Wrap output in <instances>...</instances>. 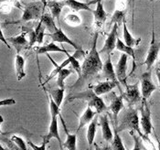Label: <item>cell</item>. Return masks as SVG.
<instances>
[{"label":"cell","mask_w":160,"mask_h":150,"mask_svg":"<svg viewBox=\"0 0 160 150\" xmlns=\"http://www.w3.org/2000/svg\"><path fill=\"white\" fill-rule=\"evenodd\" d=\"M16 100H14L12 98H8V99H4V100H0V107L1 106H10L16 104Z\"/></svg>","instance_id":"cell-41"},{"label":"cell","mask_w":160,"mask_h":150,"mask_svg":"<svg viewBox=\"0 0 160 150\" xmlns=\"http://www.w3.org/2000/svg\"><path fill=\"white\" fill-rule=\"evenodd\" d=\"M50 116H51V120H50L49 131H48L47 135L43 137V141H45L47 144H49L51 138H55L59 142L61 150H63V143H62V138L60 137L59 129H58V117H60V116H58V115H50Z\"/></svg>","instance_id":"cell-11"},{"label":"cell","mask_w":160,"mask_h":150,"mask_svg":"<svg viewBox=\"0 0 160 150\" xmlns=\"http://www.w3.org/2000/svg\"><path fill=\"white\" fill-rule=\"evenodd\" d=\"M28 145L32 148L33 150H46V146L48 145L45 141H43L42 142V144H41V146H37V145H35L34 143H32L30 140H28Z\"/></svg>","instance_id":"cell-39"},{"label":"cell","mask_w":160,"mask_h":150,"mask_svg":"<svg viewBox=\"0 0 160 150\" xmlns=\"http://www.w3.org/2000/svg\"><path fill=\"white\" fill-rule=\"evenodd\" d=\"M102 73L104 75V77L110 81L115 82H119V81L117 80V77L115 74V70L114 67L112 65L111 59V55H108L106 62H104L103 66H102Z\"/></svg>","instance_id":"cell-19"},{"label":"cell","mask_w":160,"mask_h":150,"mask_svg":"<svg viewBox=\"0 0 160 150\" xmlns=\"http://www.w3.org/2000/svg\"><path fill=\"white\" fill-rule=\"evenodd\" d=\"M63 3H64V6L70 8L73 11L84 10V11L92 13V9L90 8V6L87 3L80 2L78 0H63Z\"/></svg>","instance_id":"cell-21"},{"label":"cell","mask_w":160,"mask_h":150,"mask_svg":"<svg viewBox=\"0 0 160 150\" xmlns=\"http://www.w3.org/2000/svg\"><path fill=\"white\" fill-rule=\"evenodd\" d=\"M3 122H4V118H3L2 115H0V134H2V131H1V125L3 124Z\"/></svg>","instance_id":"cell-48"},{"label":"cell","mask_w":160,"mask_h":150,"mask_svg":"<svg viewBox=\"0 0 160 150\" xmlns=\"http://www.w3.org/2000/svg\"><path fill=\"white\" fill-rule=\"evenodd\" d=\"M155 138H156L157 143H158V150H160V140L158 139V138L157 137V135H155Z\"/></svg>","instance_id":"cell-47"},{"label":"cell","mask_w":160,"mask_h":150,"mask_svg":"<svg viewBox=\"0 0 160 150\" xmlns=\"http://www.w3.org/2000/svg\"><path fill=\"white\" fill-rule=\"evenodd\" d=\"M95 113H97V112H94V111L92 110V107L87 106L86 110L84 111V112L82 114V116H81L80 119H79V126H78V128H77L76 134H77L82 128H83L85 125H89V124L93 120V118H94V116H95Z\"/></svg>","instance_id":"cell-20"},{"label":"cell","mask_w":160,"mask_h":150,"mask_svg":"<svg viewBox=\"0 0 160 150\" xmlns=\"http://www.w3.org/2000/svg\"><path fill=\"white\" fill-rule=\"evenodd\" d=\"M113 129H114V132H113V139L112 141V150H126V148L123 146L122 138L120 137L119 133L116 131L115 128H113Z\"/></svg>","instance_id":"cell-31"},{"label":"cell","mask_w":160,"mask_h":150,"mask_svg":"<svg viewBox=\"0 0 160 150\" xmlns=\"http://www.w3.org/2000/svg\"><path fill=\"white\" fill-rule=\"evenodd\" d=\"M131 137L134 139V148L131 150H141V138L139 136H136V132L134 131H129Z\"/></svg>","instance_id":"cell-38"},{"label":"cell","mask_w":160,"mask_h":150,"mask_svg":"<svg viewBox=\"0 0 160 150\" xmlns=\"http://www.w3.org/2000/svg\"><path fill=\"white\" fill-rule=\"evenodd\" d=\"M87 150H90V148H87Z\"/></svg>","instance_id":"cell-52"},{"label":"cell","mask_w":160,"mask_h":150,"mask_svg":"<svg viewBox=\"0 0 160 150\" xmlns=\"http://www.w3.org/2000/svg\"><path fill=\"white\" fill-rule=\"evenodd\" d=\"M54 19L55 18L51 16V14L48 12L43 13L41 18H40V21L42 22V24L45 26V28L49 30L50 33H54L58 29Z\"/></svg>","instance_id":"cell-24"},{"label":"cell","mask_w":160,"mask_h":150,"mask_svg":"<svg viewBox=\"0 0 160 150\" xmlns=\"http://www.w3.org/2000/svg\"><path fill=\"white\" fill-rule=\"evenodd\" d=\"M156 73H157V77H158V83H159V90H160V69H157L156 71Z\"/></svg>","instance_id":"cell-45"},{"label":"cell","mask_w":160,"mask_h":150,"mask_svg":"<svg viewBox=\"0 0 160 150\" xmlns=\"http://www.w3.org/2000/svg\"><path fill=\"white\" fill-rule=\"evenodd\" d=\"M115 49L117 50H119V51H122L124 54H126V55H128V56H130V57H132L133 60H134V67H135L136 54H135V50H134V48L127 46V45H126L123 41H122L120 38H117Z\"/></svg>","instance_id":"cell-28"},{"label":"cell","mask_w":160,"mask_h":150,"mask_svg":"<svg viewBox=\"0 0 160 150\" xmlns=\"http://www.w3.org/2000/svg\"><path fill=\"white\" fill-rule=\"evenodd\" d=\"M64 92H65L64 88L58 87L57 89H53L49 91V95L52 97V99L56 102V104L60 107L62 105V101L64 98Z\"/></svg>","instance_id":"cell-30"},{"label":"cell","mask_w":160,"mask_h":150,"mask_svg":"<svg viewBox=\"0 0 160 150\" xmlns=\"http://www.w3.org/2000/svg\"><path fill=\"white\" fill-rule=\"evenodd\" d=\"M48 57H49V59L50 60V62H52L53 64H54V65H55V67H56V68H55V69H54V70L52 71V72H51V73L49 75L48 79H47V80L45 81V82H44V83H47V82H49V81H50V80H51L52 78H54L55 76H57V75H58V73H59V72H60L62 71V69H64V68H65V67H66L67 65L71 64V60H70V59H69L68 57H67V59H66V60H65V61H64V62H62L61 65H58L57 63L55 62H54V61H53V60L51 59V57H50L49 55H48Z\"/></svg>","instance_id":"cell-29"},{"label":"cell","mask_w":160,"mask_h":150,"mask_svg":"<svg viewBox=\"0 0 160 150\" xmlns=\"http://www.w3.org/2000/svg\"><path fill=\"white\" fill-rule=\"evenodd\" d=\"M15 66H16V73L18 81H21L26 76L25 72V59L19 54H17L15 60Z\"/></svg>","instance_id":"cell-26"},{"label":"cell","mask_w":160,"mask_h":150,"mask_svg":"<svg viewBox=\"0 0 160 150\" xmlns=\"http://www.w3.org/2000/svg\"><path fill=\"white\" fill-rule=\"evenodd\" d=\"M97 118H93V120L88 125V129H87V141H88V146L89 148L92 147V145L94 142L95 138V134L97 130Z\"/></svg>","instance_id":"cell-27"},{"label":"cell","mask_w":160,"mask_h":150,"mask_svg":"<svg viewBox=\"0 0 160 150\" xmlns=\"http://www.w3.org/2000/svg\"><path fill=\"white\" fill-rule=\"evenodd\" d=\"M116 86L119 87V82H112L110 80H107L105 82H100L96 85L91 86L90 88L93 91V92L95 94L100 96V95H102V94H105V93L112 92V90H113Z\"/></svg>","instance_id":"cell-15"},{"label":"cell","mask_w":160,"mask_h":150,"mask_svg":"<svg viewBox=\"0 0 160 150\" xmlns=\"http://www.w3.org/2000/svg\"><path fill=\"white\" fill-rule=\"evenodd\" d=\"M123 42L127 45V46H129V47H137L138 45H139V43L141 42V38H134L132 35H131V33L129 32V30H128V28H127V26H126V21L124 20L123 23Z\"/></svg>","instance_id":"cell-23"},{"label":"cell","mask_w":160,"mask_h":150,"mask_svg":"<svg viewBox=\"0 0 160 150\" xmlns=\"http://www.w3.org/2000/svg\"><path fill=\"white\" fill-rule=\"evenodd\" d=\"M124 15H125V12L123 11V10H119V9H117V10H115L114 13L112 14V19H111V25L112 24H117L118 26L122 25L123 23V21L125 20V18H124Z\"/></svg>","instance_id":"cell-32"},{"label":"cell","mask_w":160,"mask_h":150,"mask_svg":"<svg viewBox=\"0 0 160 150\" xmlns=\"http://www.w3.org/2000/svg\"><path fill=\"white\" fill-rule=\"evenodd\" d=\"M28 34H29V43H28V45H29V47H31L35 43H37V34H36V31L32 30V29L29 30Z\"/></svg>","instance_id":"cell-40"},{"label":"cell","mask_w":160,"mask_h":150,"mask_svg":"<svg viewBox=\"0 0 160 150\" xmlns=\"http://www.w3.org/2000/svg\"><path fill=\"white\" fill-rule=\"evenodd\" d=\"M45 7H47V0H39Z\"/></svg>","instance_id":"cell-49"},{"label":"cell","mask_w":160,"mask_h":150,"mask_svg":"<svg viewBox=\"0 0 160 150\" xmlns=\"http://www.w3.org/2000/svg\"><path fill=\"white\" fill-rule=\"evenodd\" d=\"M127 59L128 55L123 53L119 59V62L116 64V67L114 68L115 70V74L117 77V80L119 82L123 83L124 86H126V70H127Z\"/></svg>","instance_id":"cell-12"},{"label":"cell","mask_w":160,"mask_h":150,"mask_svg":"<svg viewBox=\"0 0 160 150\" xmlns=\"http://www.w3.org/2000/svg\"><path fill=\"white\" fill-rule=\"evenodd\" d=\"M103 0H92V1H91L90 3H87L89 6L90 5H92V4H96V3H98V2H102Z\"/></svg>","instance_id":"cell-46"},{"label":"cell","mask_w":160,"mask_h":150,"mask_svg":"<svg viewBox=\"0 0 160 150\" xmlns=\"http://www.w3.org/2000/svg\"><path fill=\"white\" fill-rule=\"evenodd\" d=\"M34 51L37 53L38 55L39 54H47L49 52H61V53H67L68 50H66L65 49L60 48L55 42H50L47 45L44 46H38L34 48Z\"/></svg>","instance_id":"cell-18"},{"label":"cell","mask_w":160,"mask_h":150,"mask_svg":"<svg viewBox=\"0 0 160 150\" xmlns=\"http://www.w3.org/2000/svg\"><path fill=\"white\" fill-rule=\"evenodd\" d=\"M123 109V95H117L114 92L112 91L111 103L107 110H109L112 114L113 118V127H117L118 125V116L119 113Z\"/></svg>","instance_id":"cell-7"},{"label":"cell","mask_w":160,"mask_h":150,"mask_svg":"<svg viewBox=\"0 0 160 150\" xmlns=\"http://www.w3.org/2000/svg\"><path fill=\"white\" fill-rule=\"evenodd\" d=\"M118 27L119 26L117 24H113L111 32L109 33L108 37L106 38L103 47L102 48V50H100V54L101 53H106L107 55H111L112 53L113 50L116 47V41L118 38Z\"/></svg>","instance_id":"cell-10"},{"label":"cell","mask_w":160,"mask_h":150,"mask_svg":"<svg viewBox=\"0 0 160 150\" xmlns=\"http://www.w3.org/2000/svg\"><path fill=\"white\" fill-rule=\"evenodd\" d=\"M8 41L10 42L13 46H15L16 50L18 51V54H19V51L23 47L28 45V43H29L28 41V39L26 38V33H22L17 37L9 38H8Z\"/></svg>","instance_id":"cell-25"},{"label":"cell","mask_w":160,"mask_h":150,"mask_svg":"<svg viewBox=\"0 0 160 150\" xmlns=\"http://www.w3.org/2000/svg\"><path fill=\"white\" fill-rule=\"evenodd\" d=\"M63 7H65L63 0H47V8L49 9L51 16L58 21H60V16Z\"/></svg>","instance_id":"cell-17"},{"label":"cell","mask_w":160,"mask_h":150,"mask_svg":"<svg viewBox=\"0 0 160 150\" xmlns=\"http://www.w3.org/2000/svg\"><path fill=\"white\" fill-rule=\"evenodd\" d=\"M32 1H38V0H32Z\"/></svg>","instance_id":"cell-51"},{"label":"cell","mask_w":160,"mask_h":150,"mask_svg":"<svg viewBox=\"0 0 160 150\" xmlns=\"http://www.w3.org/2000/svg\"><path fill=\"white\" fill-rule=\"evenodd\" d=\"M45 8H46V7L39 0L29 3L25 8L21 21L27 22V21H30V20L40 19L42 14L45 12L44 11Z\"/></svg>","instance_id":"cell-5"},{"label":"cell","mask_w":160,"mask_h":150,"mask_svg":"<svg viewBox=\"0 0 160 150\" xmlns=\"http://www.w3.org/2000/svg\"><path fill=\"white\" fill-rule=\"evenodd\" d=\"M61 119L62 121V125L64 126V130L66 132V140L63 143V148H65L66 150H76L77 148V134H71L67 131L66 125L64 121L62 120V117L61 116Z\"/></svg>","instance_id":"cell-22"},{"label":"cell","mask_w":160,"mask_h":150,"mask_svg":"<svg viewBox=\"0 0 160 150\" xmlns=\"http://www.w3.org/2000/svg\"><path fill=\"white\" fill-rule=\"evenodd\" d=\"M140 83H141V94L142 98L148 100L151 94L157 90V86L154 84L152 81L151 71L145 72L140 77Z\"/></svg>","instance_id":"cell-8"},{"label":"cell","mask_w":160,"mask_h":150,"mask_svg":"<svg viewBox=\"0 0 160 150\" xmlns=\"http://www.w3.org/2000/svg\"><path fill=\"white\" fill-rule=\"evenodd\" d=\"M64 20H65V22L68 25L72 26V27H77V26L81 25V23H82L81 18L78 15H76V14H69V15H66Z\"/></svg>","instance_id":"cell-34"},{"label":"cell","mask_w":160,"mask_h":150,"mask_svg":"<svg viewBox=\"0 0 160 150\" xmlns=\"http://www.w3.org/2000/svg\"><path fill=\"white\" fill-rule=\"evenodd\" d=\"M140 125L142 127V131L143 134L146 136H149L151 134V132L153 131V125H152V121H151V111H150V106L148 104V100L143 99L141 101V104H140Z\"/></svg>","instance_id":"cell-4"},{"label":"cell","mask_w":160,"mask_h":150,"mask_svg":"<svg viewBox=\"0 0 160 150\" xmlns=\"http://www.w3.org/2000/svg\"><path fill=\"white\" fill-rule=\"evenodd\" d=\"M11 141L15 143V145L18 148V150H28L26 144H25L24 140L19 137L17 136H13L11 138Z\"/></svg>","instance_id":"cell-37"},{"label":"cell","mask_w":160,"mask_h":150,"mask_svg":"<svg viewBox=\"0 0 160 150\" xmlns=\"http://www.w3.org/2000/svg\"><path fill=\"white\" fill-rule=\"evenodd\" d=\"M92 14L94 17V26H95L96 31H99L103 27L107 18V14L104 10L102 2L96 3V8L92 10Z\"/></svg>","instance_id":"cell-14"},{"label":"cell","mask_w":160,"mask_h":150,"mask_svg":"<svg viewBox=\"0 0 160 150\" xmlns=\"http://www.w3.org/2000/svg\"><path fill=\"white\" fill-rule=\"evenodd\" d=\"M97 39H98V31H95L92 49L89 50V52L87 53L84 58V62L82 66V74L78 78L75 84H79L84 82L89 77L97 74L102 70L103 63L101 60L100 52L97 50Z\"/></svg>","instance_id":"cell-1"},{"label":"cell","mask_w":160,"mask_h":150,"mask_svg":"<svg viewBox=\"0 0 160 150\" xmlns=\"http://www.w3.org/2000/svg\"><path fill=\"white\" fill-rule=\"evenodd\" d=\"M123 100L126 101L128 103V106H135L137 103L141 102L142 97H141V92L139 89V84L136 82L135 84L128 85L126 84L124 92H122Z\"/></svg>","instance_id":"cell-6"},{"label":"cell","mask_w":160,"mask_h":150,"mask_svg":"<svg viewBox=\"0 0 160 150\" xmlns=\"http://www.w3.org/2000/svg\"><path fill=\"white\" fill-rule=\"evenodd\" d=\"M75 99L86 101L88 102V106L94 108L95 112L97 113H102L105 110H107V106L104 103L103 100L101 97H99L97 94H95L91 88H89L88 90L84 91V92H78V93H75L73 95L70 96L67 101L71 102V101L75 100Z\"/></svg>","instance_id":"cell-3"},{"label":"cell","mask_w":160,"mask_h":150,"mask_svg":"<svg viewBox=\"0 0 160 150\" xmlns=\"http://www.w3.org/2000/svg\"><path fill=\"white\" fill-rule=\"evenodd\" d=\"M0 40L6 45V46H8V49H10V46H9V44H8V39L7 38H5L4 37V34H3V32H2V29H1V28H0Z\"/></svg>","instance_id":"cell-42"},{"label":"cell","mask_w":160,"mask_h":150,"mask_svg":"<svg viewBox=\"0 0 160 150\" xmlns=\"http://www.w3.org/2000/svg\"><path fill=\"white\" fill-rule=\"evenodd\" d=\"M1 11L4 13H9L11 10V7L9 5H2L1 7Z\"/></svg>","instance_id":"cell-43"},{"label":"cell","mask_w":160,"mask_h":150,"mask_svg":"<svg viewBox=\"0 0 160 150\" xmlns=\"http://www.w3.org/2000/svg\"><path fill=\"white\" fill-rule=\"evenodd\" d=\"M160 50V42H158L155 36V30H154V25H153V29H152V40L150 43V47L148 52V56L146 58V61L144 64L147 66V70L151 71L152 66L154 65L155 62L158 59V53Z\"/></svg>","instance_id":"cell-9"},{"label":"cell","mask_w":160,"mask_h":150,"mask_svg":"<svg viewBox=\"0 0 160 150\" xmlns=\"http://www.w3.org/2000/svg\"><path fill=\"white\" fill-rule=\"evenodd\" d=\"M72 71L70 69H62V71L58 73V79H57V85L59 88H64V81L66 78H68L70 75L72 74Z\"/></svg>","instance_id":"cell-33"},{"label":"cell","mask_w":160,"mask_h":150,"mask_svg":"<svg viewBox=\"0 0 160 150\" xmlns=\"http://www.w3.org/2000/svg\"><path fill=\"white\" fill-rule=\"evenodd\" d=\"M159 69H160V67H159Z\"/></svg>","instance_id":"cell-54"},{"label":"cell","mask_w":160,"mask_h":150,"mask_svg":"<svg viewBox=\"0 0 160 150\" xmlns=\"http://www.w3.org/2000/svg\"><path fill=\"white\" fill-rule=\"evenodd\" d=\"M113 128H115L118 133L124 130H128L136 132L138 136H140L142 132L140 130V121L137 109L134 108V106H128L127 109H124L121 115L120 122H118L117 127Z\"/></svg>","instance_id":"cell-2"},{"label":"cell","mask_w":160,"mask_h":150,"mask_svg":"<svg viewBox=\"0 0 160 150\" xmlns=\"http://www.w3.org/2000/svg\"><path fill=\"white\" fill-rule=\"evenodd\" d=\"M48 36L49 38H51L53 42H57V43H67L70 46H72L73 48H75L76 50H82L81 46H79L77 43H75L73 40H72L70 38L68 37L62 30L61 28H58V29L54 32V33H49L48 34Z\"/></svg>","instance_id":"cell-13"},{"label":"cell","mask_w":160,"mask_h":150,"mask_svg":"<svg viewBox=\"0 0 160 150\" xmlns=\"http://www.w3.org/2000/svg\"><path fill=\"white\" fill-rule=\"evenodd\" d=\"M0 150H8L7 148H5L2 145H0Z\"/></svg>","instance_id":"cell-50"},{"label":"cell","mask_w":160,"mask_h":150,"mask_svg":"<svg viewBox=\"0 0 160 150\" xmlns=\"http://www.w3.org/2000/svg\"><path fill=\"white\" fill-rule=\"evenodd\" d=\"M66 55H67V57L71 60V65H72V67L73 68L74 71L78 73V76L80 77L81 74H82V66L80 65V62H79V61L77 60L76 56H75V55L70 54V51H68V52L66 53Z\"/></svg>","instance_id":"cell-35"},{"label":"cell","mask_w":160,"mask_h":150,"mask_svg":"<svg viewBox=\"0 0 160 150\" xmlns=\"http://www.w3.org/2000/svg\"><path fill=\"white\" fill-rule=\"evenodd\" d=\"M98 125L102 128V138L106 141V142H112L113 139V132L112 131L110 124H109V119H108V115L104 114L102 115L100 117V121H99Z\"/></svg>","instance_id":"cell-16"},{"label":"cell","mask_w":160,"mask_h":150,"mask_svg":"<svg viewBox=\"0 0 160 150\" xmlns=\"http://www.w3.org/2000/svg\"><path fill=\"white\" fill-rule=\"evenodd\" d=\"M152 1H154V0H152Z\"/></svg>","instance_id":"cell-53"},{"label":"cell","mask_w":160,"mask_h":150,"mask_svg":"<svg viewBox=\"0 0 160 150\" xmlns=\"http://www.w3.org/2000/svg\"><path fill=\"white\" fill-rule=\"evenodd\" d=\"M94 150H110V148H109L108 147L102 148V147H100L99 145L95 144V145H94Z\"/></svg>","instance_id":"cell-44"},{"label":"cell","mask_w":160,"mask_h":150,"mask_svg":"<svg viewBox=\"0 0 160 150\" xmlns=\"http://www.w3.org/2000/svg\"><path fill=\"white\" fill-rule=\"evenodd\" d=\"M42 22L41 21H39V23H38V25L37 28L35 29V31H36V34H37V43L38 44H41L42 42H43V38H44V35H45V33H44V30H45V28L44 27H42Z\"/></svg>","instance_id":"cell-36"}]
</instances>
